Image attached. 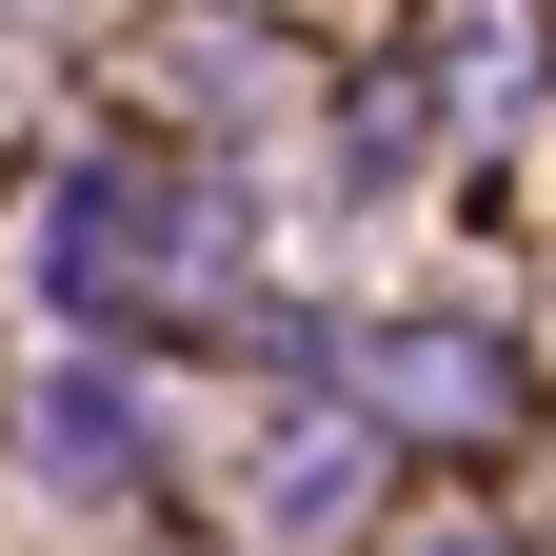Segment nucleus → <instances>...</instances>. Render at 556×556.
Segmentation results:
<instances>
[{"mask_svg": "<svg viewBox=\"0 0 556 556\" xmlns=\"http://www.w3.org/2000/svg\"><path fill=\"white\" fill-rule=\"evenodd\" d=\"M378 397H397V417H438V438H497V417H517L497 338H438V318H417V338H378Z\"/></svg>", "mask_w": 556, "mask_h": 556, "instance_id": "nucleus-2", "label": "nucleus"}, {"mask_svg": "<svg viewBox=\"0 0 556 556\" xmlns=\"http://www.w3.org/2000/svg\"><path fill=\"white\" fill-rule=\"evenodd\" d=\"M40 477H139V397L60 378V397H40Z\"/></svg>", "mask_w": 556, "mask_h": 556, "instance_id": "nucleus-3", "label": "nucleus"}, {"mask_svg": "<svg viewBox=\"0 0 556 556\" xmlns=\"http://www.w3.org/2000/svg\"><path fill=\"white\" fill-rule=\"evenodd\" d=\"M417 556H497V536H417Z\"/></svg>", "mask_w": 556, "mask_h": 556, "instance_id": "nucleus-4", "label": "nucleus"}, {"mask_svg": "<svg viewBox=\"0 0 556 556\" xmlns=\"http://www.w3.org/2000/svg\"><path fill=\"white\" fill-rule=\"evenodd\" d=\"M40 278H60V318H160L179 299V179L80 160V179L40 199Z\"/></svg>", "mask_w": 556, "mask_h": 556, "instance_id": "nucleus-1", "label": "nucleus"}]
</instances>
